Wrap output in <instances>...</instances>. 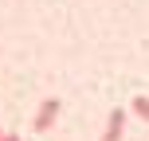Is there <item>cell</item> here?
Here are the masks:
<instances>
[{
    "label": "cell",
    "instance_id": "obj_5",
    "mask_svg": "<svg viewBox=\"0 0 149 141\" xmlns=\"http://www.w3.org/2000/svg\"><path fill=\"white\" fill-rule=\"evenodd\" d=\"M0 133H4V129H0Z\"/></svg>",
    "mask_w": 149,
    "mask_h": 141
},
{
    "label": "cell",
    "instance_id": "obj_4",
    "mask_svg": "<svg viewBox=\"0 0 149 141\" xmlns=\"http://www.w3.org/2000/svg\"><path fill=\"white\" fill-rule=\"evenodd\" d=\"M0 141H20V133H0Z\"/></svg>",
    "mask_w": 149,
    "mask_h": 141
},
{
    "label": "cell",
    "instance_id": "obj_2",
    "mask_svg": "<svg viewBox=\"0 0 149 141\" xmlns=\"http://www.w3.org/2000/svg\"><path fill=\"white\" fill-rule=\"evenodd\" d=\"M122 133H126V110H122V106H114V110H110V118H106L102 141H122Z\"/></svg>",
    "mask_w": 149,
    "mask_h": 141
},
{
    "label": "cell",
    "instance_id": "obj_3",
    "mask_svg": "<svg viewBox=\"0 0 149 141\" xmlns=\"http://www.w3.org/2000/svg\"><path fill=\"white\" fill-rule=\"evenodd\" d=\"M134 110H137V114H141V118L149 122V98H134Z\"/></svg>",
    "mask_w": 149,
    "mask_h": 141
},
{
    "label": "cell",
    "instance_id": "obj_1",
    "mask_svg": "<svg viewBox=\"0 0 149 141\" xmlns=\"http://www.w3.org/2000/svg\"><path fill=\"white\" fill-rule=\"evenodd\" d=\"M55 122H59V98H43V102H39V110H36V122H31V126H36V133H47Z\"/></svg>",
    "mask_w": 149,
    "mask_h": 141
}]
</instances>
